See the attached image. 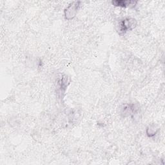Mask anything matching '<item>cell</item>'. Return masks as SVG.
<instances>
[{
  "label": "cell",
  "instance_id": "1",
  "mask_svg": "<svg viewBox=\"0 0 165 165\" xmlns=\"http://www.w3.org/2000/svg\"><path fill=\"white\" fill-rule=\"evenodd\" d=\"M134 21H135V20H133V21H130V19H129L124 20L123 22H122V24H121V31L122 32H126L127 30L130 29V27H134V24H133Z\"/></svg>",
  "mask_w": 165,
  "mask_h": 165
},
{
  "label": "cell",
  "instance_id": "2",
  "mask_svg": "<svg viewBox=\"0 0 165 165\" xmlns=\"http://www.w3.org/2000/svg\"><path fill=\"white\" fill-rule=\"evenodd\" d=\"M134 1H113V3L116 5L117 6H122L125 7L127 5H130L131 3H134Z\"/></svg>",
  "mask_w": 165,
  "mask_h": 165
}]
</instances>
